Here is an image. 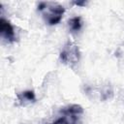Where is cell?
Returning <instances> with one entry per match:
<instances>
[{"mask_svg": "<svg viewBox=\"0 0 124 124\" xmlns=\"http://www.w3.org/2000/svg\"><path fill=\"white\" fill-rule=\"evenodd\" d=\"M39 12L42 14L45 21L49 25L57 24L65 12L62 5L54 2H42L38 6Z\"/></svg>", "mask_w": 124, "mask_h": 124, "instance_id": "1", "label": "cell"}, {"mask_svg": "<svg viewBox=\"0 0 124 124\" xmlns=\"http://www.w3.org/2000/svg\"><path fill=\"white\" fill-rule=\"evenodd\" d=\"M83 108L81 106L74 104L64 107L60 110L59 116L48 124H81Z\"/></svg>", "mask_w": 124, "mask_h": 124, "instance_id": "2", "label": "cell"}, {"mask_svg": "<svg viewBox=\"0 0 124 124\" xmlns=\"http://www.w3.org/2000/svg\"><path fill=\"white\" fill-rule=\"evenodd\" d=\"M79 54L78 46L75 43L69 41L66 43L60 52V60L63 64L69 66L70 68H75L79 61Z\"/></svg>", "mask_w": 124, "mask_h": 124, "instance_id": "3", "label": "cell"}, {"mask_svg": "<svg viewBox=\"0 0 124 124\" xmlns=\"http://www.w3.org/2000/svg\"><path fill=\"white\" fill-rule=\"evenodd\" d=\"M0 32L2 38L8 43H13L16 40L14 26L4 17H1L0 19Z\"/></svg>", "mask_w": 124, "mask_h": 124, "instance_id": "4", "label": "cell"}, {"mask_svg": "<svg viewBox=\"0 0 124 124\" xmlns=\"http://www.w3.org/2000/svg\"><path fill=\"white\" fill-rule=\"evenodd\" d=\"M36 97L35 93L32 90H26L19 94H17V102L21 106H27L33 102H35Z\"/></svg>", "mask_w": 124, "mask_h": 124, "instance_id": "5", "label": "cell"}, {"mask_svg": "<svg viewBox=\"0 0 124 124\" xmlns=\"http://www.w3.org/2000/svg\"><path fill=\"white\" fill-rule=\"evenodd\" d=\"M69 26L72 31H78L81 28V18L79 16H75L69 20Z\"/></svg>", "mask_w": 124, "mask_h": 124, "instance_id": "6", "label": "cell"}, {"mask_svg": "<svg viewBox=\"0 0 124 124\" xmlns=\"http://www.w3.org/2000/svg\"><path fill=\"white\" fill-rule=\"evenodd\" d=\"M74 4L75 5H78V6H84L86 4V2L85 1H75Z\"/></svg>", "mask_w": 124, "mask_h": 124, "instance_id": "7", "label": "cell"}]
</instances>
